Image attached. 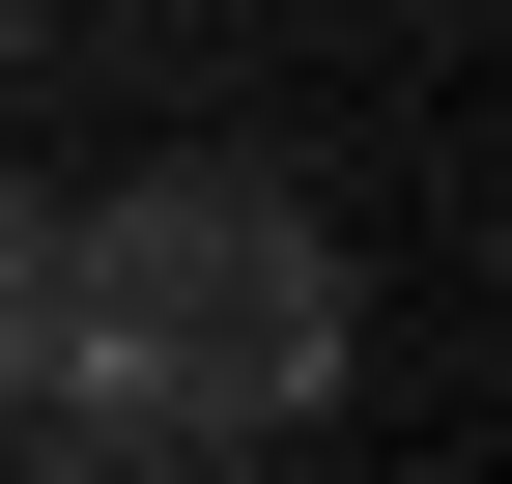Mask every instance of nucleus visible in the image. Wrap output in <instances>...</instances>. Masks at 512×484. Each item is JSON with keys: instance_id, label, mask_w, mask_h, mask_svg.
Masks as SVG:
<instances>
[{"instance_id": "2", "label": "nucleus", "mask_w": 512, "mask_h": 484, "mask_svg": "<svg viewBox=\"0 0 512 484\" xmlns=\"http://www.w3.org/2000/svg\"><path fill=\"white\" fill-rule=\"evenodd\" d=\"M57 371V200H0V399Z\"/></svg>"}, {"instance_id": "1", "label": "nucleus", "mask_w": 512, "mask_h": 484, "mask_svg": "<svg viewBox=\"0 0 512 484\" xmlns=\"http://www.w3.org/2000/svg\"><path fill=\"white\" fill-rule=\"evenodd\" d=\"M342 399V228L285 200V171H143L114 228H57V371L29 428L86 484H200L256 428H313Z\"/></svg>"}, {"instance_id": "3", "label": "nucleus", "mask_w": 512, "mask_h": 484, "mask_svg": "<svg viewBox=\"0 0 512 484\" xmlns=\"http://www.w3.org/2000/svg\"><path fill=\"white\" fill-rule=\"evenodd\" d=\"M0 57H29V0H0Z\"/></svg>"}]
</instances>
